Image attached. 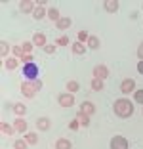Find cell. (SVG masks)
<instances>
[{
    "mask_svg": "<svg viewBox=\"0 0 143 149\" xmlns=\"http://www.w3.org/2000/svg\"><path fill=\"white\" fill-rule=\"evenodd\" d=\"M113 111L118 118H130L134 115V101H130L128 97H120L113 103Z\"/></svg>",
    "mask_w": 143,
    "mask_h": 149,
    "instance_id": "cell-1",
    "label": "cell"
},
{
    "mask_svg": "<svg viewBox=\"0 0 143 149\" xmlns=\"http://www.w3.org/2000/svg\"><path fill=\"white\" fill-rule=\"evenodd\" d=\"M19 88H21V94H23V96L35 97V94L40 92V90L44 88V82H42L40 79H38V80H33V82H31V80H23Z\"/></svg>",
    "mask_w": 143,
    "mask_h": 149,
    "instance_id": "cell-2",
    "label": "cell"
},
{
    "mask_svg": "<svg viewBox=\"0 0 143 149\" xmlns=\"http://www.w3.org/2000/svg\"><path fill=\"white\" fill-rule=\"evenodd\" d=\"M23 74H25V80H38V65L36 63H29V65H23Z\"/></svg>",
    "mask_w": 143,
    "mask_h": 149,
    "instance_id": "cell-3",
    "label": "cell"
},
{
    "mask_svg": "<svg viewBox=\"0 0 143 149\" xmlns=\"http://www.w3.org/2000/svg\"><path fill=\"white\" fill-rule=\"evenodd\" d=\"M109 147L111 149H128V140H126L124 136H113L111 138V141H109Z\"/></svg>",
    "mask_w": 143,
    "mask_h": 149,
    "instance_id": "cell-4",
    "label": "cell"
},
{
    "mask_svg": "<svg viewBox=\"0 0 143 149\" xmlns=\"http://www.w3.org/2000/svg\"><path fill=\"white\" fill-rule=\"evenodd\" d=\"M57 103H59L61 107H73L74 105V94H69V92L59 94V96H57Z\"/></svg>",
    "mask_w": 143,
    "mask_h": 149,
    "instance_id": "cell-5",
    "label": "cell"
},
{
    "mask_svg": "<svg viewBox=\"0 0 143 149\" xmlns=\"http://www.w3.org/2000/svg\"><path fill=\"white\" fill-rule=\"evenodd\" d=\"M94 79H99V80H105L109 77V67L107 65H103V63H99V65H95L94 67Z\"/></svg>",
    "mask_w": 143,
    "mask_h": 149,
    "instance_id": "cell-6",
    "label": "cell"
},
{
    "mask_svg": "<svg viewBox=\"0 0 143 149\" xmlns=\"http://www.w3.org/2000/svg\"><path fill=\"white\" fill-rule=\"evenodd\" d=\"M134 88H135V80H134V79H124V80L120 82V92L124 94V96H128V94L135 92Z\"/></svg>",
    "mask_w": 143,
    "mask_h": 149,
    "instance_id": "cell-7",
    "label": "cell"
},
{
    "mask_svg": "<svg viewBox=\"0 0 143 149\" xmlns=\"http://www.w3.org/2000/svg\"><path fill=\"white\" fill-rule=\"evenodd\" d=\"M35 10H36V2H33V0H21V2H19V12L33 15Z\"/></svg>",
    "mask_w": 143,
    "mask_h": 149,
    "instance_id": "cell-8",
    "label": "cell"
},
{
    "mask_svg": "<svg viewBox=\"0 0 143 149\" xmlns=\"http://www.w3.org/2000/svg\"><path fill=\"white\" fill-rule=\"evenodd\" d=\"M78 111H80V113H84V115H88V117H92V115L95 113V105L92 103V101L86 100L84 103H80V109H78Z\"/></svg>",
    "mask_w": 143,
    "mask_h": 149,
    "instance_id": "cell-9",
    "label": "cell"
},
{
    "mask_svg": "<svg viewBox=\"0 0 143 149\" xmlns=\"http://www.w3.org/2000/svg\"><path fill=\"white\" fill-rule=\"evenodd\" d=\"M31 42L35 44V46H38V48H46V35L44 33H35Z\"/></svg>",
    "mask_w": 143,
    "mask_h": 149,
    "instance_id": "cell-10",
    "label": "cell"
},
{
    "mask_svg": "<svg viewBox=\"0 0 143 149\" xmlns=\"http://www.w3.org/2000/svg\"><path fill=\"white\" fill-rule=\"evenodd\" d=\"M103 8H105V12H109V13H115V12H118L120 4H118L117 0H105V2H103Z\"/></svg>",
    "mask_w": 143,
    "mask_h": 149,
    "instance_id": "cell-11",
    "label": "cell"
},
{
    "mask_svg": "<svg viewBox=\"0 0 143 149\" xmlns=\"http://www.w3.org/2000/svg\"><path fill=\"white\" fill-rule=\"evenodd\" d=\"M50 126H52V120H50L48 117H40L38 120H36V128H38V130H42V132L50 130Z\"/></svg>",
    "mask_w": 143,
    "mask_h": 149,
    "instance_id": "cell-12",
    "label": "cell"
},
{
    "mask_svg": "<svg viewBox=\"0 0 143 149\" xmlns=\"http://www.w3.org/2000/svg\"><path fill=\"white\" fill-rule=\"evenodd\" d=\"M13 128L17 132H21V134H27V120L21 117H17L15 120H13Z\"/></svg>",
    "mask_w": 143,
    "mask_h": 149,
    "instance_id": "cell-13",
    "label": "cell"
},
{
    "mask_svg": "<svg viewBox=\"0 0 143 149\" xmlns=\"http://www.w3.org/2000/svg\"><path fill=\"white\" fill-rule=\"evenodd\" d=\"M71 25H73V19H71V17H61L59 21L56 23V27L59 29V31H67Z\"/></svg>",
    "mask_w": 143,
    "mask_h": 149,
    "instance_id": "cell-14",
    "label": "cell"
},
{
    "mask_svg": "<svg viewBox=\"0 0 143 149\" xmlns=\"http://www.w3.org/2000/svg\"><path fill=\"white\" fill-rule=\"evenodd\" d=\"M46 15H48V10L44 8V6L36 4V10H35V13H33V17H35L36 21H40V19H44Z\"/></svg>",
    "mask_w": 143,
    "mask_h": 149,
    "instance_id": "cell-15",
    "label": "cell"
},
{
    "mask_svg": "<svg viewBox=\"0 0 143 149\" xmlns=\"http://www.w3.org/2000/svg\"><path fill=\"white\" fill-rule=\"evenodd\" d=\"M71 50H73V54H76V56H84V54H86V44H82V42H73Z\"/></svg>",
    "mask_w": 143,
    "mask_h": 149,
    "instance_id": "cell-16",
    "label": "cell"
},
{
    "mask_svg": "<svg viewBox=\"0 0 143 149\" xmlns=\"http://www.w3.org/2000/svg\"><path fill=\"white\" fill-rule=\"evenodd\" d=\"M56 149H73V143H71V140H67V138H59V140L56 141Z\"/></svg>",
    "mask_w": 143,
    "mask_h": 149,
    "instance_id": "cell-17",
    "label": "cell"
},
{
    "mask_svg": "<svg viewBox=\"0 0 143 149\" xmlns=\"http://www.w3.org/2000/svg\"><path fill=\"white\" fill-rule=\"evenodd\" d=\"M12 111L17 115V117H23V115L27 113V105H25V103H13V105H12Z\"/></svg>",
    "mask_w": 143,
    "mask_h": 149,
    "instance_id": "cell-18",
    "label": "cell"
},
{
    "mask_svg": "<svg viewBox=\"0 0 143 149\" xmlns=\"http://www.w3.org/2000/svg\"><path fill=\"white\" fill-rule=\"evenodd\" d=\"M23 140H25L29 145H36L38 143V134H36V132H27Z\"/></svg>",
    "mask_w": 143,
    "mask_h": 149,
    "instance_id": "cell-19",
    "label": "cell"
},
{
    "mask_svg": "<svg viewBox=\"0 0 143 149\" xmlns=\"http://www.w3.org/2000/svg\"><path fill=\"white\" fill-rule=\"evenodd\" d=\"M90 86H92V90H94V92H101V90L105 88V80H99V79H92Z\"/></svg>",
    "mask_w": 143,
    "mask_h": 149,
    "instance_id": "cell-20",
    "label": "cell"
},
{
    "mask_svg": "<svg viewBox=\"0 0 143 149\" xmlns=\"http://www.w3.org/2000/svg\"><path fill=\"white\" fill-rule=\"evenodd\" d=\"M65 88H67L69 94H76L78 90H80V84H78V80H69V82L65 84Z\"/></svg>",
    "mask_w": 143,
    "mask_h": 149,
    "instance_id": "cell-21",
    "label": "cell"
},
{
    "mask_svg": "<svg viewBox=\"0 0 143 149\" xmlns=\"http://www.w3.org/2000/svg\"><path fill=\"white\" fill-rule=\"evenodd\" d=\"M88 48L90 50H97L101 46V42H99V38H97V36H94V35H90V38H88Z\"/></svg>",
    "mask_w": 143,
    "mask_h": 149,
    "instance_id": "cell-22",
    "label": "cell"
},
{
    "mask_svg": "<svg viewBox=\"0 0 143 149\" xmlns=\"http://www.w3.org/2000/svg\"><path fill=\"white\" fill-rule=\"evenodd\" d=\"M4 65H6V69H8V71H13V69H17L19 59H17V57H8Z\"/></svg>",
    "mask_w": 143,
    "mask_h": 149,
    "instance_id": "cell-23",
    "label": "cell"
},
{
    "mask_svg": "<svg viewBox=\"0 0 143 149\" xmlns=\"http://www.w3.org/2000/svg\"><path fill=\"white\" fill-rule=\"evenodd\" d=\"M76 120L80 123V126H90V117L84 115V113H80V111L76 113Z\"/></svg>",
    "mask_w": 143,
    "mask_h": 149,
    "instance_id": "cell-24",
    "label": "cell"
},
{
    "mask_svg": "<svg viewBox=\"0 0 143 149\" xmlns=\"http://www.w3.org/2000/svg\"><path fill=\"white\" fill-rule=\"evenodd\" d=\"M48 17L52 19L53 23H57V21L61 19V15H59V10H57V8H50V10H48Z\"/></svg>",
    "mask_w": 143,
    "mask_h": 149,
    "instance_id": "cell-25",
    "label": "cell"
},
{
    "mask_svg": "<svg viewBox=\"0 0 143 149\" xmlns=\"http://www.w3.org/2000/svg\"><path fill=\"white\" fill-rule=\"evenodd\" d=\"M0 130H2V134H6V136H12L13 132H15V128H13L12 124H8V123H2L0 124Z\"/></svg>",
    "mask_w": 143,
    "mask_h": 149,
    "instance_id": "cell-26",
    "label": "cell"
},
{
    "mask_svg": "<svg viewBox=\"0 0 143 149\" xmlns=\"http://www.w3.org/2000/svg\"><path fill=\"white\" fill-rule=\"evenodd\" d=\"M69 42H71V40H69V36H65V35H63V36H59V38L56 40V46H61V48H65V46H69Z\"/></svg>",
    "mask_w": 143,
    "mask_h": 149,
    "instance_id": "cell-27",
    "label": "cell"
},
{
    "mask_svg": "<svg viewBox=\"0 0 143 149\" xmlns=\"http://www.w3.org/2000/svg\"><path fill=\"white\" fill-rule=\"evenodd\" d=\"M8 52H10V44L6 42V40H2V42H0V56L6 57V56H8Z\"/></svg>",
    "mask_w": 143,
    "mask_h": 149,
    "instance_id": "cell-28",
    "label": "cell"
},
{
    "mask_svg": "<svg viewBox=\"0 0 143 149\" xmlns=\"http://www.w3.org/2000/svg\"><path fill=\"white\" fill-rule=\"evenodd\" d=\"M35 59H36V57L33 56V54H25V56H23L19 61H21L23 65H29V63H35Z\"/></svg>",
    "mask_w": 143,
    "mask_h": 149,
    "instance_id": "cell-29",
    "label": "cell"
},
{
    "mask_svg": "<svg viewBox=\"0 0 143 149\" xmlns=\"http://www.w3.org/2000/svg\"><path fill=\"white\" fill-rule=\"evenodd\" d=\"M12 54H13L15 57H17V59H21V57L25 56V52H23L21 46H13V48H12Z\"/></svg>",
    "mask_w": 143,
    "mask_h": 149,
    "instance_id": "cell-30",
    "label": "cell"
},
{
    "mask_svg": "<svg viewBox=\"0 0 143 149\" xmlns=\"http://www.w3.org/2000/svg\"><path fill=\"white\" fill-rule=\"evenodd\" d=\"M134 100H135V103H141L143 105V88H139V90L134 92Z\"/></svg>",
    "mask_w": 143,
    "mask_h": 149,
    "instance_id": "cell-31",
    "label": "cell"
},
{
    "mask_svg": "<svg viewBox=\"0 0 143 149\" xmlns=\"http://www.w3.org/2000/svg\"><path fill=\"white\" fill-rule=\"evenodd\" d=\"M27 145L29 143H27L25 140H15L13 141V149H27Z\"/></svg>",
    "mask_w": 143,
    "mask_h": 149,
    "instance_id": "cell-32",
    "label": "cell"
},
{
    "mask_svg": "<svg viewBox=\"0 0 143 149\" xmlns=\"http://www.w3.org/2000/svg\"><path fill=\"white\" fill-rule=\"evenodd\" d=\"M21 48H23V52H25V54H31V52H33V48H35V44H33V42H23Z\"/></svg>",
    "mask_w": 143,
    "mask_h": 149,
    "instance_id": "cell-33",
    "label": "cell"
},
{
    "mask_svg": "<svg viewBox=\"0 0 143 149\" xmlns=\"http://www.w3.org/2000/svg\"><path fill=\"white\" fill-rule=\"evenodd\" d=\"M88 38H90V35H88L86 31H80V33H78V42L86 44V42H88Z\"/></svg>",
    "mask_w": 143,
    "mask_h": 149,
    "instance_id": "cell-34",
    "label": "cell"
},
{
    "mask_svg": "<svg viewBox=\"0 0 143 149\" xmlns=\"http://www.w3.org/2000/svg\"><path fill=\"white\" fill-rule=\"evenodd\" d=\"M56 48H57L56 44H46V48H44V52H46V54H53V52H56Z\"/></svg>",
    "mask_w": 143,
    "mask_h": 149,
    "instance_id": "cell-35",
    "label": "cell"
},
{
    "mask_svg": "<svg viewBox=\"0 0 143 149\" xmlns=\"http://www.w3.org/2000/svg\"><path fill=\"white\" fill-rule=\"evenodd\" d=\"M78 126H80V123H78L76 118H73V120H71V123H69V128H71V130H76Z\"/></svg>",
    "mask_w": 143,
    "mask_h": 149,
    "instance_id": "cell-36",
    "label": "cell"
},
{
    "mask_svg": "<svg viewBox=\"0 0 143 149\" xmlns=\"http://www.w3.org/2000/svg\"><path fill=\"white\" fill-rule=\"evenodd\" d=\"M137 57H139V61H143V42L139 44V48H137Z\"/></svg>",
    "mask_w": 143,
    "mask_h": 149,
    "instance_id": "cell-37",
    "label": "cell"
},
{
    "mask_svg": "<svg viewBox=\"0 0 143 149\" xmlns=\"http://www.w3.org/2000/svg\"><path fill=\"white\" fill-rule=\"evenodd\" d=\"M137 73L143 74V61H137Z\"/></svg>",
    "mask_w": 143,
    "mask_h": 149,
    "instance_id": "cell-38",
    "label": "cell"
},
{
    "mask_svg": "<svg viewBox=\"0 0 143 149\" xmlns=\"http://www.w3.org/2000/svg\"><path fill=\"white\" fill-rule=\"evenodd\" d=\"M141 10H143V4H141Z\"/></svg>",
    "mask_w": 143,
    "mask_h": 149,
    "instance_id": "cell-39",
    "label": "cell"
}]
</instances>
